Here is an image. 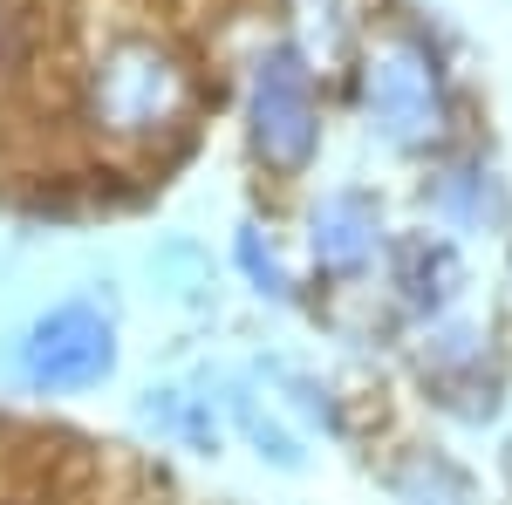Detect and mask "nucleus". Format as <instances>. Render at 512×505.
<instances>
[{
    "label": "nucleus",
    "instance_id": "obj_1",
    "mask_svg": "<svg viewBox=\"0 0 512 505\" xmlns=\"http://www.w3.org/2000/svg\"><path fill=\"white\" fill-rule=\"evenodd\" d=\"M110 362V335L89 321L82 308L55 314V321H41L35 349H28V369H35V383H82V376H96Z\"/></svg>",
    "mask_w": 512,
    "mask_h": 505
}]
</instances>
